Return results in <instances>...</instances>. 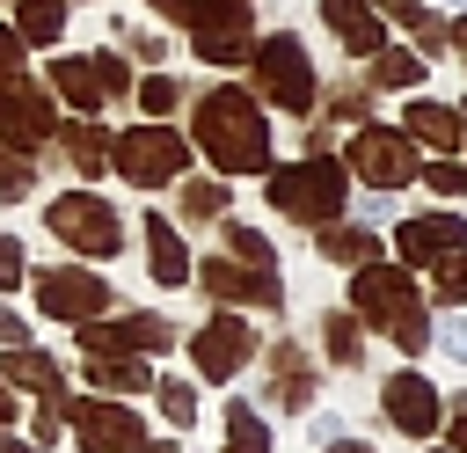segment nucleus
Returning a JSON list of instances; mask_svg holds the SVG:
<instances>
[{
    "mask_svg": "<svg viewBox=\"0 0 467 453\" xmlns=\"http://www.w3.org/2000/svg\"><path fill=\"white\" fill-rule=\"evenodd\" d=\"M0 453H44L36 438H22V431H0Z\"/></svg>",
    "mask_w": 467,
    "mask_h": 453,
    "instance_id": "50",
    "label": "nucleus"
},
{
    "mask_svg": "<svg viewBox=\"0 0 467 453\" xmlns=\"http://www.w3.org/2000/svg\"><path fill=\"white\" fill-rule=\"evenodd\" d=\"M109 44H124L139 73H146V66H168V58H175V37H168V29H153V22H131V15H109Z\"/></svg>",
    "mask_w": 467,
    "mask_h": 453,
    "instance_id": "31",
    "label": "nucleus"
},
{
    "mask_svg": "<svg viewBox=\"0 0 467 453\" xmlns=\"http://www.w3.org/2000/svg\"><path fill=\"white\" fill-rule=\"evenodd\" d=\"M460 161H467V95H460Z\"/></svg>",
    "mask_w": 467,
    "mask_h": 453,
    "instance_id": "53",
    "label": "nucleus"
},
{
    "mask_svg": "<svg viewBox=\"0 0 467 453\" xmlns=\"http://www.w3.org/2000/svg\"><path fill=\"white\" fill-rule=\"evenodd\" d=\"M7 424H15V387L0 380V431H7Z\"/></svg>",
    "mask_w": 467,
    "mask_h": 453,
    "instance_id": "52",
    "label": "nucleus"
},
{
    "mask_svg": "<svg viewBox=\"0 0 467 453\" xmlns=\"http://www.w3.org/2000/svg\"><path fill=\"white\" fill-rule=\"evenodd\" d=\"M44 234H51L66 256H80V263H117V256H124V212H117L95 183H73V190L44 197Z\"/></svg>",
    "mask_w": 467,
    "mask_h": 453,
    "instance_id": "5",
    "label": "nucleus"
},
{
    "mask_svg": "<svg viewBox=\"0 0 467 453\" xmlns=\"http://www.w3.org/2000/svg\"><path fill=\"white\" fill-rule=\"evenodd\" d=\"M73 336H80V351H139V358L175 351V321H168V314H153V307H117V314H95V321H80Z\"/></svg>",
    "mask_w": 467,
    "mask_h": 453,
    "instance_id": "13",
    "label": "nucleus"
},
{
    "mask_svg": "<svg viewBox=\"0 0 467 453\" xmlns=\"http://www.w3.org/2000/svg\"><path fill=\"white\" fill-rule=\"evenodd\" d=\"M29 285V248H22V234H7L0 226V300L7 292H22Z\"/></svg>",
    "mask_w": 467,
    "mask_h": 453,
    "instance_id": "41",
    "label": "nucleus"
},
{
    "mask_svg": "<svg viewBox=\"0 0 467 453\" xmlns=\"http://www.w3.org/2000/svg\"><path fill=\"white\" fill-rule=\"evenodd\" d=\"M438 205H452V197H467V161L460 153H423V175H416Z\"/></svg>",
    "mask_w": 467,
    "mask_h": 453,
    "instance_id": "37",
    "label": "nucleus"
},
{
    "mask_svg": "<svg viewBox=\"0 0 467 453\" xmlns=\"http://www.w3.org/2000/svg\"><path fill=\"white\" fill-rule=\"evenodd\" d=\"M321 351H328V365L358 373V365H365V321H358L350 307H328V314H321Z\"/></svg>",
    "mask_w": 467,
    "mask_h": 453,
    "instance_id": "32",
    "label": "nucleus"
},
{
    "mask_svg": "<svg viewBox=\"0 0 467 453\" xmlns=\"http://www.w3.org/2000/svg\"><path fill=\"white\" fill-rule=\"evenodd\" d=\"M131 110L139 117H175V110H190V80L175 66H146L139 88H131Z\"/></svg>",
    "mask_w": 467,
    "mask_h": 453,
    "instance_id": "29",
    "label": "nucleus"
},
{
    "mask_svg": "<svg viewBox=\"0 0 467 453\" xmlns=\"http://www.w3.org/2000/svg\"><path fill=\"white\" fill-rule=\"evenodd\" d=\"M7 343H29V321H22V314L0 300V351H7Z\"/></svg>",
    "mask_w": 467,
    "mask_h": 453,
    "instance_id": "46",
    "label": "nucleus"
},
{
    "mask_svg": "<svg viewBox=\"0 0 467 453\" xmlns=\"http://www.w3.org/2000/svg\"><path fill=\"white\" fill-rule=\"evenodd\" d=\"M431 343H438L445 358H460V365H467V307H452L445 321H431Z\"/></svg>",
    "mask_w": 467,
    "mask_h": 453,
    "instance_id": "43",
    "label": "nucleus"
},
{
    "mask_svg": "<svg viewBox=\"0 0 467 453\" xmlns=\"http://www.w3.org/2000/svg\"><path fill=\"white\" fill-rule=\"evenodd\" d=\"M321 453H379V446H365V438H350V431H343V438H328Z\"/></svg>",
    "mask_w": 467,
    "mask_h": 453,
    "instance_id": "51",
    "label": "nucleus"
},
{
    "mask_svg": "<svg viewBox=\"0 0 467 453\" xmlns=\"http://www.w3.org/2000/svg\"><path fill=\"white\" fill-rule=\"evenodd\" d=\"M314 15H321V29L336 37V51L350 66H365L379 44H394V22L379 15V0H314Z\"/></svg>",
    "mask_w": 467,
    "mask_h": 453,
    "instance_id": "17",
    "label": "nucleus"
},
{
    "mask_svg": "<svg viewBox=\"0 0 467 453\" xmlns=\"http://www.w3.org/2000/svg\"><path fill=\"white\" fill-rule=\"evenodd\" d=\"M255 0H234L226 15H212L204 29H190V58L197 66H212V73H241L248 66V51H255Z\"/></svg>",
    "mask_w": 467,
    "mask_h": 453,
    "instance_id": "16",
    "label": "nucleus"
},
{
    "mask_svg": "<svg viewBox=\"0 0 467 453\" xmlns=\"http://www.w3.org/2000/svg\"><path fill=\"white\" fill-rule=\"evenodd\" d=\"M248 88L270 102V117H314L321 110V66L306 51V37L285 22V29H263L255 51H248Z\"/></svg>",
    "mask_w": 467,
    "mask_h": 453,
    "instance_id": "4",
    "label": "nucleus"
},
{
    "mask_svg": "<svg viewBox=\"0 0 467 453\" xmlns=\"http://www.w3.org/2000/svg\"><path fill=\"white\" fill-rule=\"evenodd\" d=\"M88 387L139 395V387H153V365H146L139 351H88Z\"/></svg>",
    "mask_w": 467,
    "mask_h": 453,
    "instance_id": "30",
    "label": "nucleus"
},
{
    "mask_svg": "<svg viewBox=\"0 0 467 453\" xmlns=\"http://www.w3.org/2000/svg\"><path fill=\"white\" fill-rule=\"evenodd\" d=\"M7 22L22 29L29 51H58L73 29V0H7Z\"/></svg>",
    "mask_w": 467,
    "mask_h": 453,
    "instance_id": "26",
    "label": "nucleus"
},
{
    "mask_svg": "<svg viewBox=\"0 0 467 453\" xmlns=\"http://www.w3.org/2000/svg\"><path fill=\"white\" fill-rule=\"evenodd\" d=\"M263 205L285 219V226H328L350 212V168L343 153H299V161H270L263 175Z\"/></svg>",
    "mask_w": 467,
    "mask_h": 453,
    "instance_id": "3",
    "label": "nucleus"
},
{
    "mask_svg": "<svg viewBox=\"0 0 467 453\" xmlns=\"http://www.w3.org/2000/svg\"><path fill=\"white\" fill-rule=\"evenodd\" d=\"M401 29H409V44H416V51L431 58V66H438V58H452V15H445L438 0H431V7H416V15L401 22Z\"/></svg>",
    "mask_w": 467,
    "mask_h": 453,
    "instance_id": "34",
    "label": "nucleus"
},
{
    "mask_svg": "<svg viewBox=\"0 0 467 453\" xmlns=\"http://www.w3.org/2000/svg\"><path fill=\"white\" fill-rule=\"evenodd\" d=\"M226 7H234V0H146V15H153V22H175L182 37H190V29H204V22H212V15H226Z\"/></svg>",
    "mask_w": 467,
    "mask_h": 453,
    "instance_id": "39",
    "label": "nucleus"
},
{
    "mask_svg": "<svg viewBox=\"0 0 467 453\" xmlns=\"http://www.w3.org/2000/svg\"><path fill=\"white\" fill-rule=\"evenodd\" d=\"M452 58H460V73H467V7H452Z\"/></svg>",
    "mask_w": 467,
    "mask_h": 453,
    "instance_id": "49",
    "label": "nucleus"
},
{
    "mask_svg": "<svg viewBox=\"0 0 467 453\" xmlns=\"http://www.w3.org/2000/svg\"><path fill=\"white\" fill-rule=\"evenodd\" d=\"M372 102H379V88H372L365 73H350V66H343L336 80H321V117H328V124H343V132H350V124H365V117H372Z\"/></svg>",
    "mask_w": 467,
    "mask_h": 453,
    "instance_id": "28",
    "label": "nucleus"
},
{
    "mask_svg": "<svg viewBox=\"0 0 467 453\" xmlns=\"http://www.w3.org/2000/svg\"><path fill=\"white\" fill-rule=\"evenodd\" d=\"M190 161H197V146H190V132L175 117L117 124V183H131V190L153 197V190H175L190 175Z\"/></svg>",
    "mask_w": 467,
    "mask_h": 453,
    "instance_id": "6",
    "label": "nucleus"
},
{
    "mask_svg": "<svg viewBox=\"0 0 467 453\" xmlns=\"http://www.w3.org/2000/svg\"><path fill=\"white\" fill-rule=\"evenodd\" d=\"M365 80H372L379 95H416V88L431 80V58H423L416 44H379V51L365 58Z\"/></svg>",
    "mask_w": 467,
    "mask_h": 453,
    "instance_id": "25",
    "label": "nucleus"
},
{
    "mask_svg": "<svg viewBox=\"0 0 467 453\" xmlns=\"http://www.w3.org/2000/svg\"><path fill=\"white\" fill-rule=\"evenodd\" d=\"M438 7H445V15H452V7H467V0H438Z\"/></svg>",
    "mask_w": 467,
    "mask_h": 453,
    "instance_id": "54",
    "label": "nucleus"
},
{
    "mask_svg": "<svg viewBox=\"0 0 467 453\" xmlns=\"http://www.w3.org/2000/svg\"><path fill=\"white\" fill-rule=\"evenodd\" d=\"M431 453H452V446H431Z\"/></svg>",
    "mask_w": 467,
    "mask_h": 453,
    "instance_id": "55",
    "label": "nucleus"
},
{
    "mask_svg": "<svg viewBox=\"0 0 467 453\" xmlns=\"http://www.w3.org/2000/svg\"><path fill=\"white\" fill-rule=\"evenodd\" d=\"M51 153L80 175V183H102V175H117V132L102 124V117H58V132H51Z\"/></svg>",
    "mask_w": 467,
    "mask_h": 453,
    "instance_id": "18",
    "label": "nucleus"
},
{
    "mask_svg": "<svg viewBox=\"0 0 467 453\" xmlns=\"http://www.w3.org/2000/svg\"><path fill=\"white\" fill-rule=\"evenodd\" d=\"M343 431H350V416H336V409H321V416H314V438H321V446H328V438H343Z\"/></svg>",
    "mask_w": 467,
    "mask_h": 453,
    "instance_id": "47",
    "label": "nucleus"
},
{
    "mask_svg": "<svg viewBox=\"0 0 467 453\" xmlns=\"http://www.w3.org/2000/svg\"><path fill=\"white\" fill-rule=\"evenodd\" d=\"M226 212H234V175L190 168V175L175 183V219H190V226H219Z\"/></svg>",
    "mask_w": 467,
    "mask_h": 453,
    "instance_id": "24",
    "label": "nucleus"
},
{
    "mask_svg": "<svg viewBox=\"0 0 467 453\" xmlns=\"http://www.w3.org/2000/svg\"><path fill=\"white\" fill-rule=\"evenodd\" d=\"M0 380H7L15 395H51V387H66L58 358L36 351V343H7V351H0Z\"/></svg>",
    "mask_w": 467,
    "mask_h": 453,
    "instance_id": "27",
    "label": "nucleus"
},
{
    "mask_svg": "<svg viewBox=\"0 0 467 453\" xmlns=\"http://www.w3.org/2000/svg\"><path fill=\"white\" fill-rule=\"evenodd\" d=\"M22 66H29V44H22V29L0 15V73H22Z\"/></svg>",
    "mask_w": 467,
    "mask_h": 453,
    "instance_id": "45",
    "label": "nucleus"
},
{
    "mask_svg": "<svg viewBox=\"0 0 467 453\" xmlns=\"http://www.w3.org/2000/svg\"><path fill=\"white\" fill-rule=\"evenodd\" d=\"M73 7H80V0H73Z\"/></svg>",
    "mask_w": 467,
    "mask_h": 453,
    "instance_id": "56",
    "label": "nucleus"
},
{
    "mask_svg": "<svg viewBox=\"0 0 467 453\" xmlns=\"http://www.w3.org/2000/svg\"><path fill=\"white\" fill-rule=\"evenodd\" d=\"M379 416H387L394 431H409V438H438V431H445V395H438L431 373H416V358H401V365L379 380Z\"/></svg>",
    "mask_w": 467,
    "mask_h": 453,
    "instance_id": "11",
    "label": "nucleus"
},
{
    "mask_svg": "<svg viewBox=\"0 0 467 453\" xmlns=\"http://www.w3.org/2000/svg\"><path fill=\"white\" fill-rule=\"evenodd\" d=\"M190 365L212 380V387H226V380H241L255 358H263V336H255V321H248V307H212L190 336Z\"/></svg>",
    "mask_w": 467,
    "mask_h": 453,
    "instance_id": "9",
    "label": "nucleus"
},
{
    "mask_svg": "<svg viewBox=\"0 0 467 453\" xmlns=\"http://www.w3.org/2000/svg\"><path fill=\"white\" fill-rule=\"evenodd\" d=\"M423 153H460V102H438V95H401V117H394Z\"/></svg>",
    "mask_w": 467,
    "mask_h": 453,
    "instance_id": "22",
    "label": "nucleus"
},
{
    "mask_svg": "<svg viewBox=\"0 0 467 453\" xmlns=\"http://www.w3.org/2000/svg\"><path fill=\"white\" fill-rule=\"evenodd\" d=\"M270 387H263V409H285V416H306L314 409V358L292 343V336H277L270 351Z\"/></svg>",
    "mask_w": 467,
    "mask_h": 453,
    "instance_id": "21",
    "label": "nucleus"
},
{
    "mask_svg": "<svg viewBox=\"0 0 467 453\" xmlns=\"http://www.w3.org/2000/svg\"><path fill=\"white\" fill-rule=\"evenodd\" d=\"M22 197H36V153H15L0 139V205H22Z\"/></svg>",
    "mask_w": 467,
    "mask_h": 453,
    "instance_id": "38",
    "label": "nucleus"
},
{
    "mask_svg": "<svg viewBox=\"0 0 467 453\" xmlns=\"http://www.w3.org/2000/svg\"><path fill=\"white\" fill-rule=\"evenodd\" d=\"M219 248L241 256V263H255V270H277V241L263 226H248V219H219Z\"/></svg>",
    "mask_w": 467,
    "mask_h": 453,
    "instance_id": "35",
    "label": "nucleus"
},
{
    "mask_svg": "<svg viewBox=\"0 0 467 453\" xmlns=\"http://www.w3.org/2000/svg\"><path fill=\"white\" fill-rule=\"evenodd\" d=\"M219 431H226V453H270V416H263V402H226V416H219Z\"/></svg>",
    "mask_w": 467,
    "mask_h": 453,
    "instance_id": "33",
    "label": "nucleus"
},
{
    "mask_svg": "<svg viewBox=\"0 0 467 453\" xmlns=\"http://www.w3.org/2000/svg\"><path fill=\"white\" fill-rule=\"evenodd\" d=\"M66 431H73L80 453H124V446L146 438V416L131 409V395H73Z\"/></svg>",
    "mask_w": 467,
    "mask_h": 453,
    "instance_id": "12",
    "label": "nucleus"
},
{
    "mask_svg": "<svg viewBox=\"0 0 467 453\" xmlns=\"http://www.w3.org/2000/svg\"><path fill=\"white\" fill-rule=\"evenodd\" d=\"M460 248H467V212H452V205L394 219V256H401L409 270H438V263L460 256Z\"/></svg>",
    "mask_w": 467,
    "mask_h": 453,
    "instance_id": "15",
    "label": "nucleus"
},
{
    "mask_svg": "<svg viewBox=\"0 0 467 453\" xmlns=\"http://www.w3.org/2000/svg\"><path fill=\"white\" fill-rule=\"evenodd\" d=\"M336 153H343L350 183H365V190H409V183L423 175V146H416L401 124H379V117L350 124Z\"/></svg>",
    "mask_w": 467,
    "mask_h": 453,
    "instance_id": "7",
    "label": "nucleus"
},
{
    "mask_svg": "<svg viewBox=\"0 0 467 453\" xmlns=\"http://www.w3.org/2000/svg\"><path fill=\"white\" fill-rule=\"evenodd\" d=\"M44 88L66 102V117H102V110H109L102 73H95L88 51H51V58H44Z\"/></svg>",
    "mask_w": 467,
    "mask_h": 453,
    "instance_id": "20",
    "label": "nucleus"
},
{
    "mask_svg": "<svg viewBox=\"0 0 467 453\" xmlns=\"http://www.w3.org/2000/svg\"><path fill=\"white\" fill-rule=\"evenodd\" d=\"M431 292H438V307H467V248L431 270Z\"/></svg>",
    "mask_w": 467,
    "mask_h": 453,
    "instance_id": "42",
    "label": "nucleus"
},
{
    "mask_svg": "<svg viewBox=\"0 0 467 453\" xmlns=\"http://www.w3.org/2000/svg\"><path fill=\"white\" fill-rule=\"evenodd\" d=\"M350 314H358L365 329H379L401 358H423V351H431V307H423L416 270H409L401 256H372V263L350 270Z\"/></svg>",
    "mask_w": 467,
    "mask_h": 453,
    "instance_id": "2",
    "label": "nucleus"
},
{
    "mask_svg": "<svg viewBox=\"0 0 467 453\" xmlns=\"http://www.w3.org/2000/svg\"><path fill=\"white\" fill-rule=\"evenodd\" d=\"M190 285H204V292H212V307H285V278H277V270H255V263L226 256V248H219V256H204Z\"/></svg>",
    "mask_w": 467,
    "mask_h": 453,
    "instance_id": "14",
    "label": "nucleus"
},
{
    "mask_svg": "<svg viewBox=\"0 0 467 453\" xmlns=\"http://www.w3.org/2000/svg\"><path fill=\"white\" fill-rule=\"evenodd\" d=\"M29 300H36V314L44 321H58V329H80V321H95V314H109L117 307V285L95 270V263H51V270H36L29 263Z\"/></svg>",
    "mask_w": 467,
    "mask_h": 453,
    "instance_id": "8",
    "label": "nucleus"
},
{
    "mask_svg": "<svg viewBox=\"0 0 467 453\" xmlns=\"http://www.w3.org/2000/svg\"><path fill=\"white\" fill-rule=\"evenodd\" d=\"M190 146H197V161L212 168V175H234V183H263L270 175V161H277V132H270V102L248 88V80H234V73H219L212 88H190Z\"/></svg>",
    "mask_w": 467,
    "mask_h": 453,
    "instance_id": "1",
    "label": "nucleus"
},
{
    "mask_svg": "<svg viewBox=\"0 0 467 453\" xmlns=\"http://www.w3.org/2000/svg\"><path fill=\"white\" fill-rule=\"evenodd\" d=\"M314 256L321 263H336V270H358V263H372V256H387V241H379V226H365V219H328V226H314Z\"/></svg>",
    "mask_w": 467,
    "mask_h": 453,
    "instance_id": "23",
    "label": "nucleus"
},
{
    "mask_svg": "<svg viewBox=\"0 0 467 453\" xmlns=\"http://www.w3.org/2000/svg\"><path fill=\"white\" fill-rule=\"evenodd\" d=\"M51 132H58V95L44 80H29V66L22 73H0V139L15 153H44Z\"/></svg>",
    "mask_w": 467,
    "mask_h": 453,
    "instance_id": "10",
    "label": "nucleus"
},
{
    "mask_svg": "<svg viewBox=\"0 0 467 453\" xmlns=\"http://www.w3.org/2000/svg\"><path fill=\"white\" fill-rule=\"evenodd\" d=\"M0 7H7V0H0Z\"/></svg>",
    "mask_w": 467,
    "mask_h": 453,
    "instance_id": "57",
    "label": "nucleus"
},
{
    "mask_svg": "<svg viewBox=\"0 0 467 453\" xmlns=\"http://www.w3.org/2000/svg\"><path fill=\"white\" fill-rule=\"evenodd\" d=\"M153 402H161L168 431H190V424H197V387H190V380H153Z\"/></svg>",
    "mask_w": 467,
    "mask_h": 453,
    "instance_id": "40",
    "label": "nucleus"
},
{
    "mask_svg": "<svg viewBox=\"0 0 467 453\" xmlns=\"http://www.w3.org/2000/svg\"><path fill=\"white\" fill-rule=\"evenodd\" d=\"M416 7H431V0H379V15H387V22H394V29H401V22H409V15H416Z\"/></svg>",
    "mask_w": 467,
    "mask_h": 453,
    "instance_id": "48",
    "label": "nucleus"
},
{
    "mask_svg": "<svg viewBox=\"0 0 467 453\" xmlns=\"http://www.w3.org/2000/svg\"><path fill=\"white\" fill-rule=\"evenodd\" d=\"M88 58H95V73H102V95H109V102H131V88H139L131 51H124V44H95Z\"/></svg>",
    "mask_w": 467,
    "mask_h": 453,
    "instance_id": "36",
    "label": "nucleus"
},
{
    "mask_svg": "<svg viewBox=\"0 0 467 453\" xmlns=\"http://www.w3.org/2000/svg\"><path fill=\"white\" fill-rule=\"evenodd\" d=\"M394 197H401V190H365V197H358V219H365V226H394Z\"/></svg>",
    "mask_w": 467,
    "mask_h": 453,
    "instance_id": "44",
    "label": "nucleus"
},
{
    "mask_svg": "<svg viewBox=\"0 0 467 453\" xmlns=\"http://www.w3.org/2000/svg\"><path fill=\"white\" fill-rule=\"evenodd\" d=\"M139 234H146V278H153L161 292H182V285L197 278V256H190L175 212H139Z\"/></svg>",
    "mask_w": 467,
    "mask_h": 453,
    "instance_id": "19",
    "label": "nucleus"
}]
</instances>
